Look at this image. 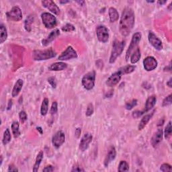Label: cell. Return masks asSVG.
Wrapping results in <instances>:
<instances>
[{
	"label": "cell",
	"mask_w": 172,
	"mask_h": 172,
	"mask_svg": "<svg viewBox=\"0 0 172 172\" xmlns=\"http://www.w3.org/2000/svg\"><path fill=\"white\" fill-rule=\"evenodd\" d=\"M135 17L134 11L127 7L122 13L119 24V31L123 36H127L131 32L135 25Z\"/></svg>",
	"instance_id": "cell-1"
},
{
	"label": "cell",
	"mask_w": 172,
	"mask_h": 172,
	"mask_svg": "<svg viewBox=\"0 0 172 172\" xmlns=\"http://www.w3.org/2000/svg\"><path fill=\"white\" fill-rule=\"evenodd\" d=\"M125 44L126 42L124 40L119 41L118 40H115L114 41L111 54H110L109 59L110 63H114L118 59V57L120 56L122 52H123Z\"/></svg>",
	"instance_id": "cell-2"
},
{
	"label": "cell",
	"mask_w": 172,
	"mask_h": 172,
	"mask_svg": "<svg viewBox=\"0 0 172 172\" xmlns=\"http://www.w3.org/2000/svg\"><path fill=\"white\" fill-rule=\"evenodd\" d=\"M57 53L52 48L40 51L36 50L32 52V59L34 61H45L56 57Z\"/></svg>",
	"instance_id": "cell-3"
},
{
	"label": "cell",
	"mask_w": 172,
	"mask_h": 172,
	"mask_svg": "<svg viewBox=\"0 0 172 172\" xmlns=\"http://www.w3.org/2000/svg\"><path fill=\"white\" fill-rule=\"evenodd\" d=\"M141 37H142V35H141V32H135L132 35L131 43H130L127 52H126V61H128L129 57H131L132 52L136 50V48H137V46H138L139 43H140V41L141 40Z\"/></svg>",
	"instance_id": "cell-4"
},
{
	"label": "cell",
	"mask_w": 172,
	"mask_h": 172,
	"mask_svg": "<svg viewBox=\"0 0 172 172\" xmlns=\"http://www.w3.org/2000/svg\"><path fill=\"white\" fill-rule=\"evenodd\" d=\"M95 73L94 71L88 72L83 76L82 79V83L84 88L87 90H91L95 86Z\"/></svg>",
	"instance_id": "cell-5"
},
{
	"label": "cell",
	"mask_w": 172,
	"mask_h": 172,
	"mask_svg": "<svg viewBox=\"0 0 172 172\" xmlns=\"http://www.w3.org/2000/svg\"><path fill=\"white\" fill-rule=\"evenodd\" d=\"M41 18L43 24L47 28L52 29L56 27L57 25V20L56 17L51 13L44 12L42 14Z\"/></svg>",
	"instance_id": "cell-6"
},
{
	"label": "cell",
	"mask_w": 172,
	"mask_h": 172,
	"mask_svg": "<svg viewBox=\"0 0 172 172\" xmlns=\"http://www.w3.org/2000/svg\"><path fill=\"white\" fill-rule=\"evenodd\" d=\"M95 30H96V35L99 41L102 43H106L108 41L109 32L105 26H98Z\"/></svg>",
	"instance_id": "cell-7"
},
{
	"label": "cell",
	"mask_w": 172,
	"mask_h": 172,
	"mask_svg": "<svg viewBox=\"0 0 172 172\" xmlns=\"http://www.w3.org/2000/svg\"><path fill=\"white\" fill-rule=\"evenodd\" d=\"M6 16L9 20L18 22L22 19V12L20 7L14 6L10 11H7L6 13Z\"/></svg>",
	"instance_id": "cell-8"
},
{
	"label": "cell",
	"mask_w": 172,
	"mask_h": 172,
	"mask_svg": "<svg viewBox=\"0 0 172 172\" xmlns=\"http://www.w3.org/2000/svg\"><path fill=\"white\" fill-rule=\"evenodd\" d=\"M78 58V53L75 51V49L71 46L65 49V51H63L61 55L58 57V60L59 61H68L73 59Z\"/></svg>",
	"instance_id": "cell-9"
},
{
	"label": "cell",
	"mask_w": 172,
	"mask_h": 172,
	"mask_svg": "<svg viewBox=\"0 0 172 172\" xmlns=\"http://www.w3.org/2000/svg\"><path fill=\"white\" fill-rule=\"evenodd\" d=\"M65 141V135L62 131H57L52 138V144L55 148L59 149Z\"/></svg>",
	"instance_id": "cell-10"
},
{
	"label": "cell",
	"mask_w": 172,
	"mask_h": 172,
	"mask_svg": "<svg viewBox=\"0 0 172 172\" xmlns=\"http://www.w3.org/2000/svg\"><path fill=\"white\" fill-rule=\"evenodd\" d=\"M157 61L152 56H149L143 60V67L147 71H152L157 67Z\"/></svg>",
	"instance_id": "cell-11"
},
{
	"label": "cell",
	"mask_w": 172,
	"mask_h": 172,
	"mask_svg": "<svg viewBox=\"0 0 172 172\" xmlns=\"http://www.w3.org/2000/svg\"><path fill=\"white\" fill-rule=\"evenodd\" d=\"M148 39L149 41L150 44L156 49V50L157 51L162 50L163 48L162 42L153 32H149Z\"/></svg>",
	"instance_id": "cell-12"
},
{
	"label": "cell",
	"mask_w": 172,
	"mask_h": 172,
	"mask_svg": "<svg viewBox=\"0 0 172 172\" xmlns=\"http://www.w3.org/2000/svg\"><path fill=\"white\" fill-rule=\"evenodd\" d=\"M93 139V136L91 134L87 132L83 136L79 143V149L82 151H86L89 147V145Z\"/></svg>",
	"instance_id": "cell-13"
},
{
	"label": "cell",
	"mask_w": 172,
	"mask_h": 172,
	"mask_svg": "<svg viewBox=\"0 0 172 172\" xmlns=\"http://www.w3.org/2000/svg\"><path fill=\"white\" fill-rule=\"evenodd\" d=\"M42 4L45 8H47L54 14L59 15L60 14L59 7L53 1H51V0H44V1H42Z\"/></svg>",
	"instance_id": "cell-14"
},
{
	"label": "cell",
	"mask_w": 172,
	"mask_h": 172,
	"mask_svg": "<svg viewBox=\"0 0 172 172\" xmlns=\"http://www.w3.org/2000/svg\"><path fill=\"white\" fill-rule=\"evenodd\" d=\"M122 73L119 71H118L109 77V78L107 79V81L106 82V85L108 87H114L116 86L117 84L120 82L121 78H122Z\"/></svg>",
	"instance_id": "cell-15"
},
{
	"label": "cell",
	"mask_w": 172,
	"mask_h": 172,
	"mask_svg": "<svg viewBox=\"0 0 172 172\" xmlns=\"http://www.w3.org/2000/svg\"><path fill=\"white\" fill-rule=\"evenodd\" d=\"M116 156V151L115 147L114 146L110 147L108 151V153H107L104 159V166L106 167H108L109 166V164L115 159Z\"/></svg>",
	"instance_id": "cell-16"
},
{
	"label": "cell",
	"mask_w": 172,
	"mask_h": 172,
	"mask_svg": "<svg viewBox=\"0 0 172 172\" xmlns=\"http://www.w3.org/2000/svg\"><path fill=\"white\" fill-rule=\"evenodd\" d=\"M163 136V131L162 128L157 129V131L154 134L151 138V145L153 147H156L157 145L162 142Z\"/></svg>",
	"instance_id": "cell-17"
},
{
	"label": "cell",
	"mask_w": 172,
	"mask_h": 172,
	"mask_svg": "<svg viewBox=\"0 0 172 172\" xmlns=\"http://www.w3.org/2000/svg\"><path fill=\"white\" fill-rule=\"evenodd\" d=\"M59 34H60V30L59 29L54 30L50 33V34L47 36V38H46L45 39L43 40V41H42V44H43L44 47H47V46H48L51 43H52L53 40H55L57 38V36H59Z\"/></svg>",
	"instance_id": "cell-18"
},
{
	"label": "cell",
	"mask_w": 172,
	"mask_h": 172,
	"mask_svg": "<svg viewBox=\"0 0 172 172\" xmlns=\"http://www.w3.org/2000/svg\"><path fill=\"white\" fill-rule=\"evenodd\" d=\"M157 102V98L155 95H151L147 98V100L145 103V109L143 110L144 113H146L151 110L155 106Z\"/></svg>",
	"instance_id": "cell-19"
},
{
	"label": "cell",
	"mask_w": 172,
	"mask_h": 172,
	"mask_svg": "<svg viewBox=\"0 0 172 172\" xmlns=\"http://www.w3.org/2000/svg\"><path fill=\"white\" fill-rule=\"evenodd\" d=\"M67 68V64L63 62H57L51 64L48 67V70L52 71H60L66 69Z\"/></svg>",
	"instance_id": "cell-20"
},
{
	"label": "cell",
	"mask_w": 172,
	"mask_h": 172,
	"mask_svg": "<svg viewBox=\"0 0 172 172\" xmlns=\"http://www.w3.org/2000/svg\"><path fill=\"white\" fill-rule=\"evenodd\" d=\"M23 84H24V82H23L22 79H18V81L16 82V83H15V85L12 89V92H11V95H12V97L15 98L18 96V94H20L22 89Z\"/></svg>",
	"instance_id": "cell-21"
},
{
	"label": "cell",
	"mask_w": 172,
	"mask_h": 172,
	"mask_svg": "<svg viewBox=\"0 0 172 172\" xmlns=\"http://www.w3.org/2000/svg\"><path fill=\"white\" fill-rule=\"evenodd\" d=\"M154 112H155V110L151 114H146V115H145L143 117V118L140 121L139 126H138V129L139 130V131H141V130H143L145 127H146V125L148 124V122H149V120L151 119L152 116H153Z\"/></svg>",
	"instance_id": "cell-22"
},
{
	"label": "cell",
	"mask_w": 172,
	"mask_h": 172,
	"mask_svg": "<svg viewBox=\"0 0 172 172\" xmlns=\"http://www.w3.org/2000/svg\"><path fill=\"white\" fill-rule=\"evenodd\" d=\"M108 14L110 18V22H116L118 18H119V14H118V11L114 7H110L108 10Z\"/></svg>",
	"instance_id": "cell-23"
},
{
	"label": "cell",
	"mask_w": 172,
	"mask_h": 172,
	"mask_svg": "<svg viewBox=\"0 0 172 172\" xmlns=\"http://www.w3.org/2000/svg\"><path fill=\"white\" fill-rule=\"evenodd\" d=\"M43 157H44L43 151H40L39 153H38L37 156H36L35 163H34V167H33L32 171L34 172H36V171H38V170H39L40 163H41L42 161H43Z\"/></svg>",
	"instance_id": "cell-24"
},
{
	"label": "cell",
	"mask_w": 172,
	"mask_h": 172,
	"mask_svg": "<svg viewBox=\"0 0 172 172\" xmlns=\"http://www.w3.org/2000/svg\"><path fill=\"white\" fill-rule=\"evenodd\" d=\"M141 57V54L140 48L137 47L136 48V50L134 51L131 55V59L130 60H131V64L136 63L140 60Z\"/></svg>",
	"instance_id": "cell-25"
},
{
	"label": "cell",
	"mask_w": 172,
	"mask_h": 172,
	"mask_svg": "<svg viewBox=\"0 0 172 172\" xmlns=\"http://www.w3.org/2000/svg\"><path fill=\"white\" fill-rule=\"evenodd\" d=\"M11 131H12L13 135L14 138H18L20 135V124L19 122L17 121L13 122V123L11 124Z\"/></svg>",
	"instance_id": "cell-26"
},
{
	"label": "cell",
	"mask_w": 172,
	"mask_h": 172,
	"mask_svg": "<svg viewBox=\"0 0 172 172\" xmlns=\"http://www.w3.org/2000/svg\"><path fill=\"white\" fill-rule=\"evenodd\" d=\"M48 104L49 100L48 99L45 98L43 102H42L41 107H40V114L42 116H46L48 111Z\"/></svg>",
	"instance_id": "cell-27"
},
{
	"label": "cell",
	"mask_w": 172,
	"mask_h": 172,
	"mask_svg": "<svg viewBox=\"0 0 172 172\" xmlns=\"http://www.w3.org/2000/svg\"><path fill=\"white\" fill-rule=\"evenodd\" d=\"M136 69V67L135 65H127L122 67L120 68L118 71H119L122 75H125V74H129L131 73L133 71H135Z\"/></svg>",
	"instance_id": "cell-28"
},
{
	"label": "cell",
	"mask_w": 172,
	"mask_h": 172,
	"mask_svg": "<svg viewBox=\"0 0 172 172\" xmlns=\"http://www.w3.org/2000/svg\"><path fill=\"white\" fill-rule=\"evenodd\" d=\"M7 32L6 26L3 24H1L0 26V43L2 44L3 43L7 40Z\"/></svg>",
	"instance_id": "cell-29"
},
{
	"label": "cell",
	"mask_w": 172,
	"mask_h": 172,
	"mask_svg": "<svg viewBox=\"0 0 172 172\" xmlns=\"http://www.w3.org/2000/svg\"><path fill=\"white\" fill-rule=\"evenodd\" d=\"M11 139V133L10 132V130L8 128H6V131H4V133H3L2 143L3 145H6L10 142Z\"/></svg>",
	"instance_id": "cell-30"
},
{
	"label": "cell",
	"mask_w": 172,
	"mask_h": 172,
	"mask_svg": "<svg viewBox=\"0 0 172 172\" xmlns=\"http://www.w3.org/2000/svg\"><path fill=\"white\" fill-rule=\"evenodd\" d=\"M33 18H34L32 17L31 16H29L26 19L25 22H24V28L26 31L30 32V30H31V24L33 22V20H34Z\"/></svg>",
	"instance_id": "cell-31"
},
{
	"label": "cell",
	"mask_w": 172,
	"mask_h": 172,
	"mask_svg": "<svg viewBox=\"0 0 172 172\" xmlns=\"http://www.w3.org/2000/svg\"><path fill=\"white\" fill-rule=\"evenodd\" d=\"M171 132H172V129H171V122L170 121L168 122V124H167V126L165 128V131H164V136L166 139H169L171 135Z\"/></svg>",
	"instance_id": "cell-32"
},
{
	"label": "cell",
	"mask_w": 172,
	"mask_h": 172,
	"mask_svg": "<svg viewBox=\"0 0 172 172\" xmlns=\"http://www.w3.org/2000/svg\"><path fill=\"white\" fill-rule=\"evenodd\" d=\"M129 170V165L125 161H121L118 166V171H128Z\"/></svg>",
	"instance_id": "cell-33"
},
{
	"label": "cell",
	"mask_w": 172,
	"mask_h": 172,
	"mask_svg": "<svg viewBox=\"0 0 172 172\" xmlns=\"http://www.w3.org/2000/svg\"><path fill=\"white\" fill-rule=\"evenodd\" d=\"M136 104H137V100L136 99H133V100L127 102V104H126L125 108L128 110H131L134 108V107L136 106Z\"/></svg>",
	"instance_id": "cell-34"
},
{
	"label": "cell",
	"mask_w": 172,
	"mask_h": 172,
	"mask_svg": "<svg viewBox=\"0 0 172 172\" xmlns=\"http://www.w3.org/2000/svg\"><path fill=\"white\" fill-rule=\"evenodd\" d=\"M61 30H63L64 32H72V31H74L75 30V26L71 24H67L66 25H65L64 26H63Z\"/></svg>",
	"instance_id": "cell-35"
},
{
	"label": "cell",
	"mask_w": 172,
	"mask_h": 172,
	"mask_svg": "<svg viewBox=\"0 0 172 172\" xmlns=\"http://www.w3.org/2000/svg\"><path fill=\"white\" fill-rule=\"evenodd\" d=\"M172 94H170L169 95H167V96L164 99L163 102H162V106L163 107H166L168 106L171 104L172 103Z\"/></svg>",
	"instance_id": "cell-36"
},
{
	"label": "cell",
	"mask_w": 172,
	"mask_h": 172,
	"mask_svg": "<svg viewBox=\"0 0 172 172\" xmlns=\"http://www.w3.org/2000/svg\"><path fill=\"white\" fill-rule=\"evenodd\" d=\"M94 112V106L92 104H89L87 105V110H86V115L87 117H90L91 116Z\"/></svg>",
	"instance_id": "cell-37"
},
{
	"label": "cell",
	"mask_w": 172,
	"mask_h": 172,
	"mask_svg": "<svg viewBox=\"0 0 172 172\" xmlns=\"http://www.w3.org/2000/svg\"><path fill=\"white\" fill-rule=\"evenodd\" d=\"M160 170L163 172H171L172 168L171 166L168 163H163L160 167Z\"/></svg>",
	"instance_id": "cell-38"
},
{
	"label": "cell",
	"mask_w": 172,
	"mask_h": 172,
	"mask_svg": "<svg viewBox=\"0 0 172 172\" xmlns=\"http://www.w3.org/2000/svg\"><path fill=\"white\" fill-rule=\"evenodd\" d=\"M57 111H58V104L56 101L53 102L51 108V110H50V113L51 115H54V114H57Z\"/></svg>",
	"instance_id": "cell-39"
},
{
	"label": "cell",
	"mask_w": 172,
	"mask_h": 172,
	"mask_svg": "<svg viewBox=\"0 0 172 172\" xmlns=\"http://www.w3.org/2000/svg\"><path fill=\"white\" fill-rule=\"evenodd\" d=\"M19 118H20V121L22 124H24V122L27 120V114H26V112L24 111H20L19 113Z\"/></svg>",
	"instance_id": "cell-40"
},
{
	"label": "cell",
	"mask_w": 172,
	"mask_h": 172,
	"mask_svg": "<svg viewBox=\"0 0 172 172\" xmlns=\"http://www.w3.org/2000/svg\"><path fill=\"white\" fill-rule=\"evenodd\" d=\"M48 82L50 83V85L52 86V87H53V88H55L57 87V81L55 78H52V77L49 78L48 79Z\"/></svg>",
	"instance_id": "cell-41"
},
{
	"label": "cell",
	"mask_w": 172,
	"mask_h": 172,
	"mask_svg": "<svg viewBox=\"0 0 172 172\" xmlns=\"http://www.w3.org/2000/svg\"><path fill=\"white\" fill-rule=\"evenodd\" d=\"M145 113L143 111H139V110H136V111L133 112L132 113V117L135 118H139V117H141L142 115H143Z\"/></svg>",
	"instance_id": "cell-42"
},
{
	"label": "cell",
	"mask_w": 172,
	"mask_h": 172,
	"mask_svg": "<svg viewBox=\"0 0 172 172\" xmlns=\"http://www.w3.org/2000/svg\"><path fill=\"white\" fill-rule=\"evenodd\" d=\"M85 171L84 169H83V168H82L79 166L77 165V164L73 167L71 170V171Z\"/></svg>",
	"instance_id": "cell-43"
},
{
	"label": "cell",
	"mask_w": 172,
	"mask_h": 172,
	"mask_svg": "<svg viewBox=\"0 0 172 172\" xmlns=\"http://www.w3.org/2000/svg\"><path fill=\"white\" fill-rule=\"evenodd\" d=\"M18 168L15 166L13 164H11V165H10L8 167V169H7V171L9 172H12V171H18Z\"/></svg>",
	"instance_id": "cell-44"
},
{
	"label": "cell",
	"mask_w": 172,
	"mask_h": 172,
	"mask_svg": "<svg viewBox=\"0 0 172 172\" xmlns=\"http://www.w3.org/2000/svg\"><path fill=\"white\" fill-rule=\"evenodd\" d=\"M53 171H54V168H53L52 166H48L47 167H45L43 169V171H46V172H51Z\"/></svg>",
	"instance_id": "cell-45"
},
{
	"label": "cell",
	"mask_w": 172,
	"mask_h": 172,
	"mask_svg": "<svg viewBox=\"0 0 172 172\" xmlns=\"http://www.w3.org/2000/svg\"><path fill=\"white\" fill-rule=\"evenodd\" d=\"M81 133H82V130L80 128H76L75 129V136L77 137V138H79V136L80 135H81Z\"/></svg>",
	"instance_id": "cell-46"
},
{
	"label": "cell",
	"mask_w": 172,
	"mask_h": 172,
	"mask_svg": "<svg viewBox=\"0 0 172 172\" xmlns=\"http://www.w3.org/2000/svg\"><path fill=\"white\" fill-rule=\"evenodd\" d=\"M164 71H170V72L171 71V62L170 63L169 65L164 68Z\"/></svg>",
	"instance_id": "cell-47"
},
{
	"label": "cell",
	"mask_w": 172,
	"mask_h": 172,
	"mask_svg": "<svg viewBox=\"0 0 172 172\" xmlns=\"http://www.w3.org/2000/svg\"><path fill=\"white\" fill-rule=\"evenodd\" d=\"M11 106H12V100H10L8 102V105H7V110H10L11 108Z\"/></svg>",
	"instance_id": "cell-48"
},
{
	"label": "cell",
	"mask_w": 172,
	"mask_h": 172,
	"mask_svg": "<svg viewBox=\"0 0 172 172\" xmlns=\"http://www.w3.org/2000/svg\"><path fill=\"white\" fill-rule=\"evenodd\" d=\"M167 86L171 88L172 87V78H170L169 81L167 82Z\"/></svg>",
	"instance_id": "cell-49"
},
{
	"label": "cell",
	"mask_w": 172,
	"mask_h": 172,
	"mask_svg": "<svg viewBox=\"0 0 172 172\" xmlns=\"http://www.w3.org/2000/svg\"><path fill=\"white\" fill-rule=\"evenodd\" d=\"M157 3H159V5L162 6V5H163V4H165V3H167V1H158Z\"/></svg>",
	"instance_id": "cell-50"
},
{
	"label": "cell",
	"mask_w": 172,
	"mask_h": 172,
	"mask_svg": "<svg viewBox=\"0 0 172 172\" xmlns=\"http://www.w3.org/2000/svg\"><path fill=\"white\" fill-rule=\"evenodd\" d=\"M77 2L78 3H79V4L81 5V6H84V4H85V2H84V1H81V2H80V1H77Z\"/></svg>",
	"instance_id": "cell-51"
},
{
	"label": "cell",
	"mask_w": 172,
	"mask_h": 172,
	"mask_svg": "<svg viewBox=\"0 0 172 172\" xmlns=\"http://www.w3.org/2000/svg\"><path fill=\"white\" fill-rule=\"evenodd\" d=\"M36 128H37L38 131H39L40 132V134H43V130H42V128H41V127H37Z\"/></svg>",
	"instance_id": "cell-52"
},
{
	"label": "cell",
	"mask_w": 172,
	"mask_h": 172,
	"mask_svg": "<svg viewBox=\"0 0 172 172\" xmlns=\"http://www.w3.org/2000/svg\"><path fill=\"white\" fill-rule=\"evenodd\" d=\"M69 2V1H60L59 2L60 3H63V4H64V3H67Z\"/></svg>",
	"instance_id": "cell-53"
},
{
	"label": "cell",
	"mask_w": 172,
	"mask_h": 172,
	"mask_svg": "<svg viewBox=\"0 0 172 172\" xmlns=\"http://www.w3.org/2000/svg\"><path fill=\"white\" fill-rule=\"evenodd\" d=\"M2 162H3V157H2V155H1V163H0V165H1V166L2 164Z\"/></svg>",
	"instance_id": "cell-54"
},
{
	"label": "cell",
	"mask_w": 172,
	"mask_h": 172,
	"mask_svg": "<svg viewBox=\"0 0 172 172\" xmlns=\"http://www.w3.org/2000/svg\"><path fill=\"white\" fill-rule=\"evenodd\" d=\"M171 3H170V6H169V10H171Z\"/></svg>",
	"instance_id": "cell-55"
}]
</instances>
